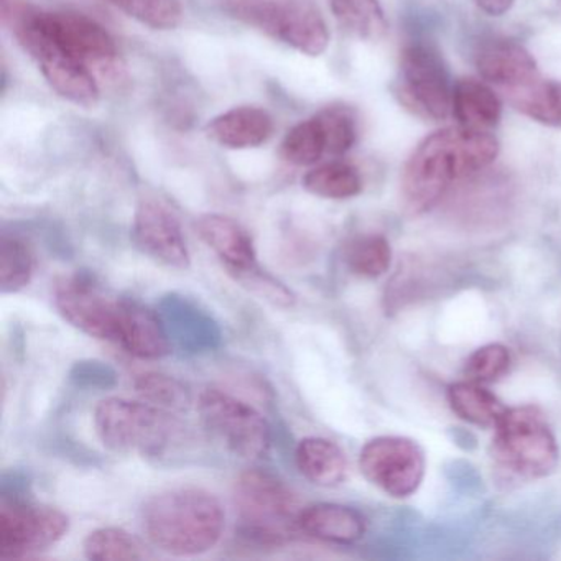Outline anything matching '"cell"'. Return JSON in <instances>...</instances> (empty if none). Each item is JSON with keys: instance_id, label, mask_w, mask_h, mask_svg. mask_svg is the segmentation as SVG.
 <instances>
[{"instance_id": "6da1fadb", "label": "cell", "mask_w": 561, "mask_h": 561, "mask_svg": "<svg viewBox=\"0 0 561 561\" xmlns=\"http://www.w3.org/2000/svg\"><path fill=\"white\" fill-rule=\"evenodd\" d=\"M499 150V140L489 130L456 126L430 134L403 167V205L415 216L430 211L449 186L488 169Z\"/></svg>"}, {"instance_id": "7a4b0ae2", "label": "cell", "mask_w": 561, "mask_h": 561, "mask_svg": "<svg viewBox=\"0 0 561 561\" xmlns=\"http://www.w3.org/2000/svg\"><path fill=\"white\" fill-rule=\"evenodd\" d=\"M140 525L147 540L172 557L208 553L221 540L226 512L211 492L175 488L144 502Z\"/></svg>"}, {"instance_id": "3957f363", "label": "cell", "mask_w": 561, "mask_h": 561, "mask_svg": "<svg viewBox=\"0 0 561 561\" xmlns=\"http://www.w3.org/2000/svg\"><path fill=\"white\" fill-rule=\"evenodd\" d=\"M2 22L61 98L78 106H96L101 91L93 70L48 37L38 22L37 8L25 0H2Z\"/></svg>"}, {"instance_id": "277c9868", "label": "cell", "mask_w": 561, "mask_h": 561, "mask_svg": "<svg viewBox=\"0 0 561 561\" xmlns=\"http://www.w3.org/2000/svg\"><path fill=\"white\" fill-rule=\"evenodd\" d=\"M94 430L110 451L162 458L182 438L183 425L169 412L146 400L110 397L94 409Z\"/></svg>"}, {"instance_id": "5b68a950", "label": "cell", "mask_w": 561, "mask_h": 561, "mask_svg": "<svg viewBox=\"0 0 561 561\" xmlns=\"http://www.w3.org/2000/svg\"><path fill=\"white\" fill-rule=\"evenodd\" d=\"M492 456L512 476L543 479L558 468L560 448L540 409L507 407L494 426Z\"/></svg>"}, {"instance_id": "8992f818", "label": "cell", "mask_w": 561, "mask_h": 561, "mask_svg": "<svg viewBox=\"0 0 561 561\" xmlns=\"http://www.w3.org/2000/svg\"><path fill=\"white\" fill-rule=\"evenodd\" d=\"M226 11L308 57H320L330 45L323 15L305 0H226Z\"/></svg>"}, {"instance_id": "52a82bcc", "label": "cell", "mask_w": 561, "mask_h": 561, "mask_svg": "<svg viewBox=\"0 0 561 561\" xmlns=\"http://www.w3.org/2000/svg\"><path fill=\"white\" fill-rule=\"evenodd\" d=\"M234 504L242 531L262 543H282L298 528L297 497L274 474L251 469L236 481Z\"/></svg>"}, {"instance_id": "ba28073f", "label": "cell", "mask_w": 561, "mask_h": 561, "mask_svg": "<svg viewBox=\"0 0 561 561\" xmlns=\"http://www.w3.org/2000/svg\"><path fill=\"white\" fill-rule=\"evenodd\" d=\"M206 432L236 458L257 461L271 449L267 420L251 403L221 389H205L196 402Z\"/></svg>"}, {"instance_id": "9c48e42d", "label": "cell", "mask_w": 561, "mask_h": 561, "mask_svg": "<svg viewBox=\"0 0 561 561\" xmlns=\"http://www.w3.org/2000/svg\"><path fill=\"white\" fill-rule=\"evenodd\" d=\"M359 469L383 494L407 499L419 491L425 478V451L407 436H376L360 449Z\"/></svg>"}, {"instance_id": "30bf717a", "label": "cell", "mask_w": 561, "mask_h": 561, "mask_svg": "<svg viewBox=\"0 0 561 561\" xmlns=\"http://www.w3.org/2000/svg\"><path fill=\"white\" fill-rule=\"evenodd\" d=\"M397 96L407 110L426 119L443 121L451 114L453 87L438 51L423 44L403 48Z\"/></svg>"}, {"instance_id": "8fae6325", "label": "cell", "mask_w": 561, "mask_h": 561, "mask_svg": "<svg viewBox=\"0 0 561 561\" xmlns=\"http://www.w3.org/2000/svg\"><path fill=\"white\" fill-rule=\"evenodd\" d=\"M70 530L65 512L48 505L2 504L0 560H21L57 545Z\"/></svg>"}, {"instance_id": "7c38bea8", "label": "cell", "mask_w": 561, "mask_h": 561, "mask_svg": "<svg viewBox=\"0 0 561 561\" xmlns=\"http://www.w3.org/2000/svg\"><path fill=\"white\" fill-rule=\"evenodd\" d=\"M55 307L61 317L88 336L119 341L121 298H111L88 275L61 278L55 287Z\"/></svg>"}, {"instance_id": "4fadbf2b", "label": "cell", "mask_w": 561, "mask_h": 561, "mask_svg": "<svg viewBox=\"0 0 561 561\" xmlns=\"http://www.w3.org/2000/svg\"><path fill=\"white\" fill-rule=\"evenodd\" d=\"M133 239L137 248L153 261L180 271L190 267L192 255L182 225L175 213L163 203L152 198L139 203L134 215Z\"/></svg>"}, {"instance_id": "5bb4252c", "label": "cell", "mask_w": 561, "mask_h": 561, "mask_svg": "<svg viewBox=\"0 0 561 561\" xmlns=\"http://www.w3.org/2000/svg\"><path fill=\"white\" fill-rule=\"evenodd\" d=\"M38 22L61 50L84 61L88 67L110 65L116 60V42L103 25L87 15L38 9Z\"/></svg>"}, {"instance_id": "9a60e30c", "label": "cell", "mask_w": 561, "mask_h": 561, "mask_svg": "<svg viewBox=\"0 0 561 561\" xmlns=\"http://www.w3.org/2000/svg\"><path fill=\"white\" fill-rule=\"evenodd\" d=\"M476 68L482 80L508 91L538 80V65L530 51L515 41L494 38L481 45Z\"/></svg>"}, {"instance_id": "2e32d148", "label": "cell", "mask_w": 561, "mask_h": 561, "mask_svg": "<svg viewBox=\"0 0 561 561\" xmlns=\"http://www.w3.org/2000/svg\"><path fill=\"white\" fill-rule=\"evenodd\" d=\"M117 344L140 359H162L172 353L169 334L159 314L133 298H121Z\"/></svg>"}, {"instance_id": "e0dca14e", "label": "cell", "mask_w": 561, "mask_h": 561, "mask_svg": "<svg viewBox=\"0 0 561 561\" xmlns=\"http://www.w3.org/2000/svg\"><path fill=\"white\" fill-rule=\"evenodd\" d=\"M196 232L234 277L257 267V255L251 236L229 216L218 213L199 216Z\"/></svg>"}, {"instance_id": "ac0fdd59", "label": "cell", "mask_w": 561, "mask_h": 561, "mask_svg": "<svg viewBox=\"0 0 561 561\" xmlns=\"http://www.w3.org/2000/svg\"><path fill=\"white\" fill-rule=\"evenodd\" d=\"M274 134V119L261 107L241 106L219 114L206 126V136L226 149H254Z\"/></svg>"}, {"instance_id": "d6986e66", "label": "cell", "mask_w": 561, "mask_h": 561, "mask_svg": "<svg viewBox=\"0 0 561 561\" xmlns=\"http://www.w3.org/2000/svg\"><path fill=\"white\" fill-rule=\"evenodd\" d=\"M298 528L317 540L351 545L364 537L367 525L364 515L350 505L318 502L301 508Z\"/></svg>"}, {"instance_id": "ffe728a7", "label": "cell", "mask_w": 561, "mask_h": 561, "mask_svg": "<svg viewBox=\"0 0 561 561\" xmlns=\"http://www.w3.org/2000/svg\"><path fill=\"white\" fill-rule=\"evenodd\" d=\"M298 471L311 484L320 488H336L350 474L346 453L323 436H307L300 439L295 451Z\"/></svg>"}, {"instance_id": "44dd1931", "label": "cell", "mask_w": 561, "mask_h": 561, "mask_svg": "<svg viewBox=\"0 0 561 561\" xmlns=\"http://www.w3.org/2000/svg\"><path fill=\"white\" fill-rule=\"evenodd\" d=\"M451 116L458 126L491 130L501 123L502 103L488 84L461 78L453 84Z\"/></svg>"}, {"instance_id": "7402d4cb", "label": "cell", "mask_w": 561, "mask_h": 561, "mask_svg": "<svg viewBox=\"0 0 561 561\" xmlns=\"http://www.w3.org/2000/svg\"><path fill=\"white\" fill-rule=\"evenodd\" d=\"M446 399L459 420L481 428H494L507 410L484 383L469 379L451 383L446 390Z\"/></svg>"}, {"instance_id": "603a6c76", "label": "cell", "mask_w": 561, "mask_h": 561, "mask_svg": "<svg viewBox=\"0 0 561 561\" xmlns=\"http://www.w3.org/2000/svg\"><path fill=\"white\" fill-rule=\"evenodd\" d=\"M512 104L518 113L548 127H561V81H534L512 90Z\"/></svg>"}, {"instance_id": "cb8c5ba5", "label": "cell", "mask_w": 561, "mask_h": 561, "mask_svg": "<svg viewBox=\"0 0 561 561\" xmlns=\"http://www.w3.org/2000/svg\"><path fill=\"white\" fill-rule=\"evenodd\" d=\"M301 185L311 195L327 199H350L363 192L359 172L350 163L337 160L311 169Z\"/></svg>"}, {"instance_id": "d4e9b609", "label": "cell", "mask_w": 561, "mask_h": 561, "mask_svg": "<svg viewBox=\"0 0 561 561\" xmlns=\"http://www.w3.org/2000/svg\"><path fill=\"white\" fill-rule=\"evenodd\" d=\"M337 24L364 41H379L386 35L387 19L379 0H330Z\"/></svg>"}, {"instance_id": "484cf974", "label": "cell", "mask_w": 561, "mask_h": 561, "mask_svg": "<svg viewBox=\"0 0 561 561\" xmlns=\"http://www.w3.org/2000/svg\"><path fill=\"white\" fill-rule=\"evenodd\" d=\"M84 557L93 561H133L146 558L142 543L124 528L103 527L83 541Z\"/></svg>"}, {"instance_id": "4316f807", "label": "cell", "mask_w": 561, "mask_h": 561, "mask_svg": "<svg viewBox=\"0 0 561 561\" xmlns=\"http://www.w3.org/2000/svg\"><path fill=\"white\" fill-rule=\"evenodd\" d=\"M282 157L295 167H311L327 156V139L317 116L301 121L288 130L280 147Z\"/></svg>"}, {"instance_id": "83f0119b", "label": "cell", "mask_w": 561, "mask_h": 561, "mask_svg": "<svg viewBox=\"0 0 561 561\" xmlns=\"http://www.w3.org/2000/svg\"><path fill=\"white\" fill-rule=\"evenodd\" d=\"M35 259L31 248L15 236H2L0 241V290L18 294L31 284Z\"/></svg>"}, {"instance_id": "f1b7e54d", "label": "cell", "mask_w": 561, "mask_h": 561, "mask_svg": "<svg viewBox=\"0 0 561 561\" xmlns=\"http://www.w3.org/2000/svg\"><path fill=\"white\" fill-rule=\"evenodd\" d=\"M346 262L353 274L364 278H379L392 265V248L383 236H360L347 248Z\"/></svg>"}, {"instance_id": "f546056e", "label": "cell", "mask_w": 561, "mask_h": 561, "mask_svg": "<svg viewBox=\"0 0 561 561\" xmlns=\"http://www.w3.org/2000/svg\"><path fill=\"white\" fill-rule=\"evenodd\" d=\"M119 11L156 31H173L182 24L179 0H110Z\"/></svg>"}, {"instance_id": "4dcf8cb0", "label": "cell", "mask_w": 561, "mask_h": 561, "mask_svg": "<svg viewBox=\"0 0 561 561\" xmlns=\"http://www.w3.org/2000/svg\"><path fill=\"white\" fill-rule=\"evenodd\" d=\"M134 387L146 402L153 403L169 412L183 410L190 403V392L185 383L180 382L175 377L167 376V374H140L134 380Z\"/></svg>"}, {"instance_id": "1f68e13d", "label": "cell", "mask_w": 561, "mask_h": 561, "mask_svg": "<svg viewBox=\"0 0 561 561\" xmlns=\"http://www.w3.org/2000/svg\"><path fill=\"white\" fill-rule=\"evenodd\" d=\"M512 366L511 351L501 343L478 347L466 360L465 373L469 380L479 383L497 382L507 376Z\"/></svg>"}, {"instance_id": "d6a6232c", "label": "cell", "mask_w": 561, "mask_h": 561, "mask_svg": "<svg viewBox=\"0 0 561 561\" xmlns=\"http://www.w3.org/2000/svg\"><path fill=\"white\" fill-rule=\"evenodd\" d=\"M327 139V153L344 156L357 139L356 119L346 107H327L317 114Z\"/></svg>"}, {"instance_id": "836d02e7", "label": "cell", "mask_w": 561, "mask_h": 561, "mask_svg": "<svg viewBox=\"0 0 561 561\" xmlns=\"http://www.w3.org/2000/svg\"><path fill=\"white\" fill-rule=\"evenodd\" d=\"M236 280L241 282L244 287L254 291L262 300L271 301V304L277 305V307L288 308L295 304V297L291 290H288L277 278L262 271L259 265L252 268V271L236 275Z\"/></svg>"}, {"instance_id": "e575fe53", "label": "cell", "mask_w": 561, "mask_h": 561, "mask_svg": "<svg viewBox=\"0 0 561 561\" xmlns=\"http://www.w3.org/2000/svg\"><path fill=\"white\" fill-rule=\"evenodd\" d=\"M474 2L485 14L501 18V15L507 14L511 11L515 0H474Z\"/></svg>"}]
</instances>
